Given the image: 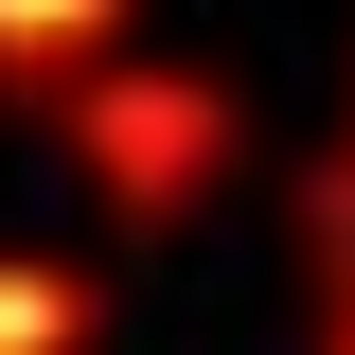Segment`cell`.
<instances>
[{"label": "cell", "instance_id": "2", "mask_svg": "<svg viewBox=\"0 0 355 355\" xmlns=\"http://www.w3.org/2000/svg\"><path fill=\"white\" fill-rule=\"evenodd\" d=\"M107 53H142V0H0V89H18V107H53V89L107 71Z\"/></svg>", "mask_w": 355, "mask_h": 355}, {"label": "cell", "instance_id": "5", "mask_svg": "<svg viewBox=\"0 0 355 355\" xmlns=\"http://www.w3.org/2000/svg\"><path fill=\"white\" fill-rule=\"evenodd\" d=\"M320 355H355V249L320 266Z\"/></svg>", "mask_w": 355, "mask_h": 355}, {"label": "cell", "instance_id": "4", "mask_svg": "<svg viewBox=\"0 0 355 355\" xmlns=\"http://www.w3.org/2000/svg\"><path fill=\"white\" fill-rule=\"evenodd\" d=\"M302 249H320V266L355 249V125H338V142H320V160H302Z\"/></svg>", "mask_w": 355, "mask_h": 355}, {"label": "cell", "instance_id": "1", "mask_svg": "<svg viewBox=\"0 0 355 355\" xmlns=\"http://www.w3.org/2000/svg\"><path fill=\"white\" fill-rule=\"evenodd\" d=\"M53 142L89 160V196L125 231H196L249 178V107H231V71H196V53H107V71L53 89Z\"/></svg>", "mask_w": 355, "mask_h": 355}, {"label": "cell", "instance_id": "3", "mask_svg": "<svg viewBox=\"0 0 355 355\" xmlns=\"http://www.w3.org/2000/svg\"><path fill=\"white\" fill-rule=\"evenodd\" d=\"M107 338V284L71 249H0V355H89Z\"/></svg>", "mask_w": 355, "mask_h": 355}]
</instances>
